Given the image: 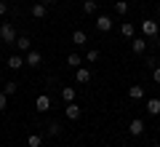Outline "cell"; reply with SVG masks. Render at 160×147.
<instances>
[{
  "instance_id": "cell-16",
  "label": "cell",
  "mask_w": 160,
  "mask_h": 147,
  "mask_svg": "<svg viewBox=\"0 0 160 147\" xmlns=\"http://www.w3.org/2000/svg\"><path fill=\"white\" fill-rule=\"evenodd\" d=\"M128 96H131V99H144V86H131V88H128Z\"/></svg>"
},
{
  "instance_id": "cell-22",
  "label": "cell",
  "mask_w": 160,
  "mask_h": 147,
  "mask_svg": "<svg viewBox=\"0 0 160 147\" xmlns=\"http://www.w3.org/2000/svg\"><path fill=\"white\" fill-rule=\"evenodd\" d=\"M3 94L13 96V94H16V83H13V80H11V83H3Z\"/></svg>"
},
{
  "instance_id": "cell-15",
  "label": "cell",
  "mask_w": 160,
  "mask_h": 147,
  "mask_svg": "<svg viewBox=\"0 0 160 147\" xmlns=\"http://www.w3.org/2000/svg\"><path fill=\"white\" fill-rule=\"evenodd\" d=\"M72 43H78V45H86V43H88V35L83 32V29H75V32H72Z\"/></svg>"
},
{
  "instance_id": "cell-18",
  "label": "cell",
  "mask_w": 160,
  "mask_h": 147,
  "mask_svg": "<svg viewBox=\"0 0 160 147\" xmlns=\"http://www.w3.org/2000/svg\"><path fill=\"white\" fill-rule=\"evenodd\" d=\"M62 99H64V102H75V88H72V86H67V88H62Z\"/></svg>"
},
{
  "instance_id": "cell-7",
  "label": "cell",
  "mask_w": 160,
  "mask_h": 147,
  "mask_svg": "<svg viewBox=\"0 0 160 147\" xmlns=\"http://www.w3.org/2000/svg\"><path fill=\"white\" fill-rule=\"evenodd\" d=\"M64 115H67L69 120H80V115H83V110H80V104H75V102H69L67 107H64Z\"/></svg>"
},
{
  "instance_id": "cell-29",
  "label": "cell",
  "mask_w": 160,
  "mask_h": 147,
  "mask_svg": "<svg viewBox=\"0 0 160 147\" xmlns=\"http://www.w3.org/2000/svg\"><path fill=\"white\" fill-rule=\"evenodd\" d=\"M158 13H160V6H158Z\"/></svg>"
},
{
  "instance_id": "cell-3",
  "label": "cell",
  "mask_w": 160,
  "mask_h": 147,
  "mask_svg": "<svg viewBox=\"0 0 160 147\" xmlns=\"http://www.w3.org/2000/svg\"><path fill=\"white\" fill-rule=\"evenodd\" d=\"M24 64H27V67H35V70H38L40 64H43V56H40V51L29 48V51H27V56H24Z\"/></svg>"
},
{
  "instance_id": "cell-24",
  "label": "cell",
  "mask_w": 160,
  "mask_h": 147,
  "mask_svg": "<svg viewBox=\"0 0 160 147\" xmlns=\"http://www.w3.org/2000/svg\"><path fill=\"white\" fill-rule=\"evenodd\" d=\"M59 131H62V126H59V123H51V126H48V134H51V136H59Z\"/></svg>"
},
{
  "instance_id": "cell-12",
  "label": "cell",
  "mask_w": 160,
  "mask_h": 147,
  "mask_svg": "<svg viewBox=\"0 0 160 147\" xmlns=\"http://www.w3.org/2000/svg\"><path fill=\"white\" fill-rule=\"evenodd\" d=\"M13 45H16L19 51H29V48H32V40H29L27 35H19V38H16V43H13Z\"/></svg>"
},
{
  "instance_id": "cell-28",
  "label": "cell",
  "mask_w": 160,
  "mask_h": 147,
  "mask_svg": "<svg viewBox=\"0 0 160 147\" xmlns=\"http://www.w3.org/2000/svg\"><path fill=\"white\" fill-rule=\"evenodd\" d=\"M40 3H43V6H51V3H56V0H40Z\"/></svg>"
},
{
  "instance_id": "cell-4",
  "label": "cell",
  "mask_w": 160,
  "mask_h": 147,
  "mask_svg": "<svg viewBox=\"0 0 160 147\" xmlns=\"http://www.w3.org/2000/svg\"><path fill=\"white\" fill-rule=\"evenodd\" d=\"M93 24H96V29H99V32H109V29H112V16H107V13H102V16H96V22H93Z\"/></svg>"
},
{
  "instance_id": "cell-13",
  "label": "cell",
  "mask_w": 160,
  "mask_h": 147,
  "mask_svg": "<svg viewBox=\"0 0 160 147\" xmlns=\"http://www.w3.org/2000/svg\"><path fill=\"white\" fill-rule=\"evenodd\" d=\"M46 13H48V6H43V3L38 0V3L32 6V16L35 19H46Z\"/></svg>"
},
{
  "instance_id": "cell-17",
  "label": "cell",
  "mask_w": 160,
  "mask_h": 147,
  "mask_svg": "<svg viewBox=\"0 0 160 147\" xmlns=\"http://www.w3.org/2000/svg\"><path fill=\"white\" fill-rule=\"evenodd\" d=\"M67 64H69V67H72V70L83 67V62H80V54H69V56H67Z\"/></svg>"
},
{
  "instance_id": "cell-19",
  "label": "cell",
  "mask_w": 160,
  "mask_h": 147,
  "mask_svg": "<svg viewBox=\"0 0 160 147\" xmlns=\"http://www.w3.org/2000/svg\"><path fill=\"white\" fill-rule=\"evenodd\" d=\"M96 8H99L96 0H83V11L86 13H96Z\"/></svg>"
},
{
  "instance_id": "cell-5",
  "label": "cell",
  "mask_w": 160,
  "mask_h": 147,
  "mask_svg": "<svg viewBox=\"0 0 160 147\" xmlns=\"http://www.w3.org/2000/svg\"><path fill=\"white\" fill-rule=\"evenodd\" d=\"M75 80H78V86L91 83V70H88V67H78V70H75Z\"/></svg>"
},
{
  "instance_id": "cell-20",
  "label": "cell",
  "mask_w": 160,
  "mask_h": 147,
  "mask_svg": "<svg viewBox=\"0 0 160 147\" xmlns=\"http://www.w3.org/2000/svg\"><path fill=\"white\" fill-rule=\"evenodd\" d=\"M27 144L29 147H40V144H43V136H40V134H29L27 136Z\"/></svg>"
},
{
  "instance_id": "cell-23",
  "label": "cell",
  "mask_w": 160,
  "mask_h": 147,
  "mask_svg": "<svg viewBox=\"0 0 160 147\" xmlns=\"http://www.w3.org/2000/svg\"><path fill=\"white\" fill-rule=\"evenodd\" d=\"M86 62H91V64H93V62H99V51H96V48H91V51L86 54Z\"/></svg>"
},
{
  "instance_id": "cell-26",
  "label": "cell",
  "mask_w": 160,
  "mask_h": 147,
  "mask_svg": "<svg viewBox=\"0 0 160 147\" xmlns=\"http://www.w3.org/2000/svg\"><path fill=\"white\" fill-rule=\"evenodd\" d=\"M152 80H155V83H160V64L152 70Z\"/></svg>"
},
{
  "instance_id": "cell-25",
  "label": "cell",
  "mask_w": 160,
  "mask_h": 147,
  "mask_svg": "<svg viewBox=\"0 0 160 147\" xmlns=\"http://www.w3.org/2000/svg\"><path fill=\"white\" fill-rule=\"evenodd\" d=\"M6 107H8V96L3 94V91H0V113H3V110H6Z\"/></svg>"
},
{
  "instance_id": "cell-10",
  "label": "cell",
  "mask_w": 160,
  "mask_h": 147,
  "mask_svg": "<svg viewBox=\"0 0 160 147\" xmlns=\"http://www.w3.org/2000/svg\"><path fill=\"white\" fill-rule=\"evenodd\" d=\"M8 70H22V67H27L24 64V56H19V54H13V56H8Z\"/></svg>"
},
{
  "instance_id": "cell-1",
  "label": "cell",
  "mask_w": 160,
  "mask_h": 147,
  "mask_svg": "<svg viewBox=\"0 0 160 147\" xmlns=\"http://www.w3.org/2000/svg\"><path fill=\"white\" fill-rule=\"evenodd\" d=\"M0 40H3V43H8V45L16 43V29H13V24H11V22L0 24Z\"/></svg>"
},
{
  "instance_id": "cell-11",
  "label": "cell",
  "mask_w": 160,
  "mask_h": 147,
  "mask_svg": "<svg viewBox=\"0 0 160 147\" xmlns=\"http://www.w3.org/2000/svg\"><path fill=\"white\" fill-rule=\"evenodd\" d=\"M120 35L126 40H131V38H136V27H133L131 22H123V27H120Z\"/></svg>"
},
{
  "instance_id": "cell-8",
  "label": "cell",
  "mask_w": 160,
  "mask_h": 147,
  "mask_svg": "<svg viewBox=\"0 0 160 147\" xmlns=\"http://www.w3.org/2000/svg\"><path fill=\"white\" fill-rule=\"evenodd\" d=\"M128 134H131V136H142V134H144V120L133 118L131 123H128Z\"/></svg>"
},
{
  "instance_id": "cell-27",
  "label": "cell",
  "mask_w": 160,
  "mask_h": 147,
  "mask_svg": "<svg viewBox=\"0 0 160 147\" xmlns=\"http://www.w3.org/2000/svg\"><path fill=\"white\" fill-rule=\"evenodd\" d=\"M6 13H8V3H6V0H0V16H6Z\"/></svg>"
},
{
  "instance_id": "cell-21",
  "label": "cell",
  "mask_w": 160,
  "mask_h": 147,
  "mask_svg": "<svg viewBox=\"0 0 160 147\" xmlns=\"http://www.w3.org/2000/svg\"><path fill=\"white\" fill-rule=\"evenodd\" d=\"M115 11H118L120 16H126V13H128V3H126V0H118V3H115Z\"/></svg>"
},
{
  "instance_id": "cell-6",
  "label": "cell",
  "mask_w": 160,
  "mask_h": 147,
  "mask_svg": "<svg viewBox=\"0 0 160 147\" xmlns=\"http://www.w3.org/2000/svg\"><path fill=\"white\" fill-rule=\"evenodd\" d=\"M35 107H38V113H48V110H51V96L40 94L38 99H35Z\"/></svg>"
},
{
  "instance_id": "cell-14",
  "label": "cell",
  "mask_w": 160,
  "mask_h": 147,
  "mask_svg": "<svg viewBox=\"0 0 160 147\" xmlns=\"http://www.w3.org/2000/svg\"><path fill=\"white\" fill-rule=\"evenodd\" d=\"M147 113L149 115H160V99H158V96L147 99Z\"/></svg>"
},
{
  "instance_id": "cell-9",
  "label": "cell",
  "mask_w": 160,
  "mask_h": 147,
  "mask_svg": "<svg viewBox=\"0 0 160 147\" xmlns=\"http://www.w3.org/2000/svg\"><path fill=\"white\" fill-rule=\"evenodd\" d=\"M131 51L133 54H144L147 51V40L144 38H131Z\"/></svg>"
},
{
  "instance_id": "cell-2",
  "label": "cell",
  "mask_w": 160,
  "mask_h": 147,
  "mask_svg": "<svg viewBox=\"0 0 160 147\" xmlns=\"http://www.w3.org/2000/svg\"><path fill=\"white\" fill-rule=\"evenodd\" d=\"M158 32H160V24L155 19H144L142 22V35L144 38H158Z\"/></svg>"
},
{
  "instance_id": "cell-30",
  "label": "cell",
  "mask_w": 160,
  "mask_h": 147,
  "mask_svg": "<svg viewBox=\"0 0 160 147\" xmlns=\"http://www.w3.org/2000/svg\"><path fill=\"white\" fill-rule=\"evenodd\" d=\"M40 147H46V144H40Z\"/></svg>"
}]
</instances>
